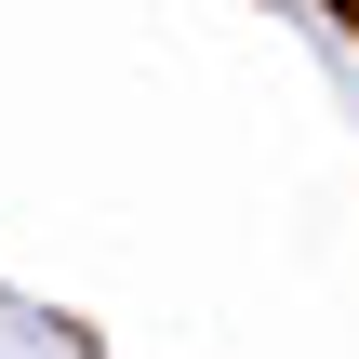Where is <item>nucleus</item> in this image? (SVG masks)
Instances as JSON below:
<instances>
[]
</instances>
